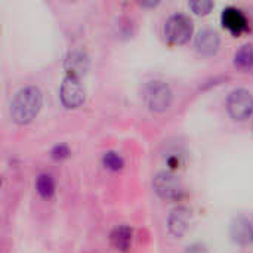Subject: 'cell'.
<instances>
[{"label":"cell","mask_w":253,"mask_h":253,"mask_svg":"<svg viewBox=\"0 0 253 253\" xmlns=\"http://www.w3.org/2000/svg\"><path fill=\"white\" fill-rule=\"evenodd\" d=\"M42 92L36 86H25L19 89L10 104L12 120L16 125H28L36 119L42 108Z\"/></svg>","instance_id":"obj_1"},{"label":"cell","mask_w":253,"mask_h":253,"mask_svg":"<svg viewBox=\"0 0 253 253\" xmlns=\"http://www.w3.org/2000/svg\"><path fill=\"white\" fill-rule=\"evenodd\" d=\"M144 101L145 105L148 107V110H151L153 113H163L166 111L173 99L172 90L168 86V83L162 82V80H153L148 82L144 87Z\"/></svg>","instance_id":"obj_2"},{"label":"cell","mask_w":253,"mask_h":253,"mask_svg":"<svg viewBox=\"0 0 253 253\" xmlns=\"http://www.w3.org/2000/svg\"><path fill=\"white\" fill-rule=\"evenodd\" d=\"M194 24L190 16L184 13H175L168 18L165 24V36L173 44H184L193 36Z\"/></svg>","instance_id":"obj_3"},{"label":"cell","mask_w":253,"mask_h":253,"mask_svg":"<svg viewBox=\"0 0 253 253\" xmlns=\"http://www.w3.org/2000/svg\"><path fill=\"white\" fill-rule=\"evenodd\" d=\"M227 111L234 120L249 119L253 113V95L243 87L231 90L227 98Z\"/></svg>","instance_id":"obj_4"},{"label":"cell","mask_w":253,"mask_h":253,"mask_svg":"<svg viewBox=\"0 0 253 253\" xmlns=\"http://www.w3.org/2000/svg\"><path fill=\"white\" fill-rule=\"evenodd\" d=\"M59 98L64 107L67 108H77L84 102V89L80 83L79 77L65 76L61 83Z\"/></svg>","instance_id":"obj_5"},{"label":"cell","mask_w":253,"mask_h":253,"mask_svg":"<svg viewBox=\"0 0 253 253\" xmlns=\"http://www.w3.org/2000/svg\"><path fill=\"white\" fill-rule=\"evenodd\" d=\"M153 187H154V191L162 199H166V200L178 199L182 193V185H181L179 178L169 170L159 172L153 179Z\"/></svg>","instance_id":"obj_6"},{"label":"cell","mask_w":253,"mask_h":253,"mask_svg":"<svg viewBox=\"0 0 253 253\" xmlns=\"http://www.w3.org/2000/svg\"><path fill=\"white\" fill-rule=\"evenodd\" d=\"M190 222H191V211L185 206L175 208L168 216V228L170 234L176 239L185 236V233L190 228Z\"/></svg>","instance_id":"obj_7"},{"label":"cell","mask_w":253,"mask_h":253,"mask_svg":"<svg viewBox=\"0 0 253 253\" xmlns=\"http://www.w3.org/2000/svg\"><path fill=\"white\" fill-rule=\"evenodd\" d=\"M196 49L205 55V56H212L218 52L219 44H221V39L219 34L212 30V28H203L197 33L196 36Z\"/></svg>","instance_id":"obj_8"},{"label":"cell","mask_w":253,"mask_h":253,"mask_svg":"<svg viewBox=\"0 0 253 253\" xmlns=\"http://www.w3.org/2000/svg\"><path fill=\"white\" fill-rule=\"evenodd\" d=\"M221 21H222L224 28H227L234 36H239L248 30V19L243 15V12L237 7H233V6L225 7L222 10Z\"/></svg>","instance_id":"obj_9"},{"label":"cell","mask_w":253,"mask_h":253,"mask_svg":"<svg viewBox=\"0 0 253 253\" xmlns=\"http://www.w3.org/2000/svg\"><path fill=\"white\" fill-rule=\"evenodd\" d=\"M64 67H65L67 76H74V77L80 79V76L84 74L89 67V56H87L86 50H83V49L70 50L65 58Z\"/></svg>","instance_id":"obj_10"},{"label":"cell","mask_w":253,"mask_h":253,"mask_svg":"<svg viewBox=\"0 0 253 253\" xmlns=\"http://www.w3.org/2000/svg\"><path fill=\"white\" fill-rule=\"evenodd\" d=\"M110 240H111V245L114 246V249H117L120 252H126L132 246V230L126 225L116 227L110 236Z\"/></svg>","instance_id":"obj_11"},{"label":"cell","mask_w":253,"mask_h":253,"mask_svg":"<svg viewBox=\"0 0 253 253\" xmlns=\"http://www.w3.org/2000/svg\"><path fill=\"white\" fill-rule=\"evenodd\" d=\"M234 64L240 70H252L253 68V43H245L239 47L234 55Z\"/></svg>","instance_id":"obj_12"},{"label":"cell","mask_w":253,"mask_h":253,"mask_svg":"<svg viewBox=\"0 0 253 253\" xmlns=\"http://www.w3.org/2000/svg\"><path fill=\"white\" fill-rule=\"evenodd\" d=\"M36 190L37 193L44 197V199H50L55 193V181L52 178V175L49 173H42L37 181H36Z\"/></svg>","instance_id":"obj_13"},{"label":"cell","mask_w":253,"mask_h":253,"mask_svg":"<svg viewBox=\"0 0 253 253\" xmlns=\"http://www.w3.org/2000/svg\"><path fill=\"white\" fill-rule=\"evenodd\" d=\"M234 236L236 240H239L240 243H248L253 237L252 225L246 219H239L234 225Z\"/></svg>","instance_id":"obj_14"},{"label":"cell","mask_w":253,"mask_h":253,"mask_svg":"<svg viewBox=\"0 0 253 253\" xmlns=\"http://www.w3.org/2000/svg\"><path fill=\"white\" fill-rule=\"evenodd\" d=\"M102 165H104L105 169L113 170V172H117V170H120L123 168L125 162H123V159H122L120 154H117L114 151H108V153H105L102 156Z\"/></svg>","instance_id":"obj_15"},{"label":"cell","mask_w":253,"mask_h":253,"mask_svg":"<svg viewBox=\"0 0 253 253\" xmlns=\"http://www.w3.org/2000/svg\"><path fill=\"white\" fill-rule=\"evenodd\" d=\"M188 6L196 15H208L213 9L215 4L211 0H193L188 3Z\"/></svg>","instance_id":"obj_16"},{"label":"cell","mask_w":253,"mask_h":253,"mask_svg":"<svg viewBox=\"0 0 253 253\" xmlns=\"http://www.w3.org/2000/svg\"><path fill=\"white\" fill-rule=\"evenodd\" d=\"M68 156H70V148L65 144H59L52 150V157L55 160H62V159H67Z\"/></svg>","instance_id":"obj_17"},{"label":"cell","mask_w":253,"mask_h":253,"mask_svg":"<svg viewBox=\"0 0 253 253\" xmlns=\"http://www.w3.org/2000/svg\"><path fill=\"white\" fill-rule=\"evenodd\" d=\"M184 253H208V252H206L205 246H202V245H193V246H188V248H187V251H185Z\"/></svg>","instance_id":"obj_18"},{"label":"cell","mask_w":253,"mask_h":253,"mask_svg":"<svg viewBox=\"0 0 253 253\" xmlns=\"http://www.w3.org/2000/svg\"><path fill=\"white\" fill-rule=\"evenodd\" d=\"M141 4H142V6H157L159 3H153V1H150V3H147V1H142Z\"/></svg>","instance_id":"obj_19"}]
</instances>
